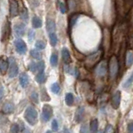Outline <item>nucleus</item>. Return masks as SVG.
Returning <instances> with one entry per match:
<instances>
[{
  "label": "nucleus",
  "mask_w": 133,
  "mask_h": 133,
  "mask_svg": "<svg viewBox=\"0 0 133 133\" xmlns=\"http://www.w3.org/2000/svg\"><path fill=\"white\" fill-rule=\"evenodd\" d=\"M102 56V51L99 50V51L96 52L92 54H91L88 57H87L86 60H85V66L87 68H92L94 66L98 64L99 61L101 60Z\"/></svg>",
  "instance_id": "f257e3e1"
},
{
  "label": "nucleus",
  "mask_w": 133,
  "mask_h": 133,
  "mask_svg": "<svg viewBox=\"0 0 133 133\" xmlns=\"http://www.w3.org/2000/svg\"><path fill=\"white\" fill-rule=\"evenodd\" d=\"M24 118L27 121L28 124L31 126H34L37 122V118H38V115H37V111L36 109L32 107H28L26 111L24 112Z\"/></svg>",
  "instance_id": "f03ea898"
},
{
  "label": "nucleus",
  "mask_w": 133,
  "mask_h": 133,
  "mask_svg": "<svg viewBox=\"0 0 133 133\" xmlns=\"http://www.w3.org/2000/svg\"><path fill=\"white\" fill-rule=\"evenodd\" d=\"M108 69H109V75L111 78H116L119 72V63L116 56H111L109 62H108Z\"/></svg>",
  "instance_id": "7ed1b4c3"
},
{
  "label": "nucleus",
  "mask_w": 133,
  "mask_h": 133,
  "mask_svg": "<svg viewBox=\"0 0 133 133\" xmlns=\"http://www.w3.org/2000/svg\"><path fill=\"white\" fill-rule=\"evenodd\" d=\"M107 62L106 61H102L97 64L95 68V73L99 77H105L107 74Z\"/></svg>",
  "instance_id": "20e7f679"
},
{
  "label": "nucleus",
  "mask_w": 133,
  "mask_h": 133,
  "mask_svg": "<svg viewBox=\"0 0 133 133\" xmlns=\"http://www.w3.org/2000/svg\"><path fill=\"white\" fill-rule=\"evenodd\" d=\"M52 115V107L48 105V104H45L43 107V111H42V120L43 122H47L51 119Z\"/></svg>",
  "instance_id": "39448f33"
},
{
  "label": "nucleus",
  "mask_w": 133,
  "mask_h": 133,
  "mask_svg": "<svg viewBox=\"0 0 133 133\" xmlns=\"http://www.w3.org/2000/svg\"><path fill=\"white\" fill-rule=\"evenodd\" d=\"M18 73V66L17 64V62L14 57L9 58V72H8V75L9 77L14 78L15 77Z\"/></svg>",
  "instance_id": "423d86ee"
},
{
  "label": "nucleus",
  "mask_w": 133,
  "mask_h": 133,
  "mask_svg": "<svg viewBox=\"0 0 133 133\" xmlns=\"http://www.w3.org/2000/svg\"><path fill=\"white\" fill-rule=\"evenodd\" d=\"M14 46L16 48V51L21 55L26 53L27 52V45L22 39H17L14 42Z\"/></svg>",
  "instance_id": "0eeeda50"
},
{
  "label": "nucleus",
  "mask_w": 133,
  "mask_h": 133,
  "mask_svg": "<svg viewBox=\"0 0 133 133\" xmlns=\"http://www.w3.org/2000/svg\"><path fill=\"white\" fill-rule=\"evenodd\" d=\"M122 93L120 91H116L113 94L111 97V105L113 107L114 109H118L120 103H121V98H122Z\"/></svg>",
  "instance_id": "6e6552de"
},
{
  "label": "nucleus",
  "mask_w": 133,
  "mask_h": 133,
  "mask_svg": "<svg viewBox=\"0 0 133 133\" xmlns=\"http://www.w3.org/2000/svg\"><path fill=\"white\" fill-rule=\"evenodd\" d=\"M9 12L12 18L18 14V5L15 0H9Z\"/></svg>",
  "instance_id": "1a4fd4ad"
},
{
  "label": "nucleus",
  "mask_w": 133,
  "mask_h": 133,
  "mask_svg": "<svg viewBox=\"0 0 133 133\" xmlns=\"http://www.w3.org/2000/svg\"><path fill=\"white\" fill-rule=\"evenodd\" d=\"M25 30H26V27H25L24 23H17L14 27V31L18 37L23 36L25 33Z\"/></svg>",
  "instance_id": "9d476101"
},
{
  "label": "nucleus",
  "mask_w": 133,
  "mask_h": 133,
  "mask_svg": "<svg viewBox=\"0 0 133 133\" xmlns=\"http://www.w3.org/2000/svg\"><path fill=\"white\" fill-rule=\"evenodd\" d=\"M14 108H15L14 104L12 102H6L3 106L2 111L4 114H10V113H12V112H14Z\"/></svg>",
  "instance_id": "9b49d317"
},
{
  "label": "nucleus",
  "mask_w": 133,
  "mask_h": 133,
  "mask_svg": "<svg viewBox=\"0 0 133 133\" xmlns=\"http://www.w3.org/2000/svg\"><path fill=\"white\" fill-rule=\"evenodd\" d=\"M46 28H47V31L51 33V32H55L56 30V23L54 22V20L51 18L47 19V23H46Z\"/></svg>",
  "instance_id": "f8f14e48"
},
{
  "label": "nucleus",
  "mask_w": 133,
  "mask_h": 133,
  "mask_svg": "<svg viewBox=\"0 0 133 133\" xmlns=\"http://www.w3.org/2000/svg\"><path fill=\"white\" fill-rule=\"evenodd\" d=\"M19 82H20V85L22 86V87L25 88L27 87L28 83H29V78L27 73H22L19 76Z\"/></svg>",
  "instance_id": "ddd939ff"
},
{
  "label": "nucleus",
  "mask_w": 133,
  "mask_h": 133,
  "mask_svg": "<svg viewBox=\"0 0 133 133\" xmlns=\"http://www.w3.org/2000/svg\"><path fill=\"white\" fill-rule=\"evenodd\" d=\"M126 66L127 68L133 64V51L132 50H127L126 52Z\"/></svg>",
  "instance_id": "4468645a"
},
{
  "label": "nucleus",
  "mask_w": 133,
  "mask_h": 133,
  "mask_svg": "<svg viewBox=\"0 0 133 133\" xmlns=\"http://www.w3.org/2000/svg\"><path fill=\"white\" fill-rule=\"evenodd\" d=\"M8 37H9V23H6L3 25V30H2V41L5 42Z\"/></svg>",
  "instance_id": "2eb2a0df"
},
{
  "label": "nucleus",
  "mask_w": 133,
  "mask_h": 133,
  "mask_svg": "<svg viewBox=\"0 0 133 133\" xmlns=\"http://www.w3.org/2000/svg\"><path fill=\"white\" fill-rule=\"evenodd\" d=\"M84 112L85 110L82 107H78V109L76 111V114H75V121H76V122H80L82 120L83 116H84Z\"/></svg>",
  "instance_id": "dca6fc26"
},
{
  "label": "nucleus",
  "mask_w": 133,
  "mask_h": 133,
  "mask_svg": "<svg viewBox=\"0 0 133 133\" xmlns=\"http://www.w3.org/2000/svg\"><path fill=\"white\" fill-rule=\"evenodd\" d=\"M8 68V62L3 57H0V72L4 75Z\"/></svg>",
  "instance_id": "f3484780"
},
{
  "label": "nucleus",
  "mask_w": 133,
  "mask_h": 133,
  "mask_svg": "<svg viewBox=\"0 0 133 133\" xmlns=\"http://www.w3.org/2000/svg\"><path fill=\"white\" fill-rule=\"evenodd\" d=\"M62 57L65 63H69L71 61V55L68 49L66 48H63L62 49Z\"/></svg>",
  "instance_id": "a211bd4d"
},
{
  "label": "nucleus",
  "mask_w": 133,
  "mask_h": 133,
  "mask_svg": "<svg viewBox=\"0 0 133 133\" xmlns=\"http://www.w3.org/2000/svg\"><path fill=\"white\" fill-rule=\"evenodd\" d=\"M65 71H66V73H68V74H71V75H73V76L75 77H78V75H79V72H78V70L77 68H72V66H71L69 65H66L65 66V68H64Z\"/></svg>",
  "instance_id": "6ab92c4d"
},
{
  "label": "nucleus",
  "mask_w": 133,
  "mask_h": 133,
  "mask_svg": "<svg viewBox=\"0 0 133 133\" xmlns=\"http://www.w3.org/2000/svg\"><path fill=\"white\" fill-rule=\"evenodd\" d=\"M32 27L34 28H40L42 26H43V22L40 18L38 17H33L32 20Z\"/></svg>",
  "instance_id": "aec40b11"
},
{
  "label": "nucleus",
  "mask_w": 133,
  "mask_h": 133,
  "mask_svg": "<svg viewBox=\"0 0 133 133\" xmlns=\"http://www.w3.org/2000/svg\"><path fill=\"white\" fill-rule=\"evenodd\" d=\"M98 129V121L97 119H92L90 122V131L91 133H97Z\"/></svg>",
  "instance_id": "412c9836"
},
{
  "label": "nucleus",
  "mask_w": 133,
  "mask_h": 133,
  "mask_svg": "<svg viewBox=\"0 0 133 133\" xmlns=\"http://www.w3.org/2000/svg\"><path fill=\"white\" fill-rule=\"evenodd\" d=\"M65 102L66 104L68 106L71 107L73 105V102H74V97L72 93H66V97H65Z\"/></svg>",
  "instance_id": "4be33fe9"
},
{
  "label": "nucleus",
  "mask_w": 133,
  "mask_h": 133,
  "mask_svg": "<svg viewBox=\"0 0 133 133\" xmlns=\"http://www.w3.org/2000/svg\"><path fill=\"white\" fill-rule=\"evenodd\" d=\"M49 39H50V43L52 46V47H55L57 43V37L56 35L55 32H51L49 33Z\"/></svg>",
  "instance_id": "5701e85b"
},
{
  "label": "nucleus",
  "mask_w": 133,
  "mask_h": 133,
  "mask_svg": "<svg viewBox=\"0 0 133 133\" xmlns=\"http://www.w3.org/2000/svg\"><path fill=\"white\" fill-rule=\"evenodd\" d=\"M132 84H133V72L131 74V76L125 81V82L122 84V87H123V88L127 89V88H129Z\"/></svg>",
  "instance_id": "b1692460"
},
{
  "label": "nucleus",
  "mask_w": 133,
  "mask_h": 133,
  "mask_svg": "<svg viewBox=\"0 0 133 133\" xmlns=\"http://www.w3.org/2000/svg\"><path fill=\"white\" fill-rule=\"evenodd\" d=\"M109 32L108 30H106L105 31V33H104V46H105V48L106 49H108L110 46V36H109Z\"/></svg>",
  "instance_id": "393cba45"
},
{
  "label": "nucleus",
  "mask_w": 133,
  "mask_h": 133,
  "mask_svg": "<svg viewBox=\"0 0 133 133\" xmlns=\"http://www.w3.org/2000/svg\"><path fill=\"white\" fill-rule=\"evenodd\" d=\"M35 80L37 83H39V84H43L46 82V75L44 72L43 73H39L37 74L36 77H35Z\"/></svg>",
  "instance_id": "a878e982"
},
{
  "label": "nucleus",
  "mask_w": 133,
  "mask_h": 133,
  "mask_svg": "<svg viewBox=\"0 0 133 133\" xmlns=\"http://www.w3.org/2000/svg\"><path fill=\"white\" fill-rule=\"evenodd\" d=\"M44 68H45V63L43 61H40L37 63V71L39 73H43L44 72Z\"/></svg>",
  "instance_id": "bb28decb"
},
{
  "label": "nucleus",
  "mask_w": 133,
  "mask_h": 133,
  "mask_svg": "<svg viewBox=\"0 0 133 133\" xmlns=\"http://www.w3.org/2000/svg\"><path fill=\"white\" fill-rule=\"evenodd\" d=\"M51 91H52L53 93H55V94H58L60 92V91H61V87H60V85L58 84V83L55 82V83H53V84L51 86Z\"/></svg>",
  "instance_id": "cd10ccee"
},
{
  "label": "nucleus",
  "mask_w": 133,
  "mask_h": 133,
  "mask_svg": "<svg viewBox=\"0 0 133 133\" xmlns=\"http://www.w3.org/2000/svg\"><path fill=\"white\" fill-rule=\"evenodd\" d=\"M35 47L38 50H43L46 48V43L43 40H37L35 43Z\"/></svg>",
  "instance_id": "c85d7f7f"
},
{
  "label": "nucleus",
  "mask_w": 133,
  "mask_h": 133,
  "mask_svg": "<svg viewBox=\"0 0 133 133\" xmlns=\"http://www.w3.org/2000/svg\"><path fill=\"white\" fill-rule=\"evenodd\" d=\"M57 55L56 53H52L51 55V57H50V63H51L52 66H56L57 64Z\"/></svg>",
  "instance_id": "c756f323"
},
{
  "label": "nucleus",
  "mask_w": 133,
  "mask_h": 133,
  "mask_svg": "<svg viewBox=\"0 0 133 133\" xmlns=\"http://www.w3.org/2000/svg\"><path fill=\"white\" fill-rule=\"evenodd\" d=\"M41 96H42V101L46 102V101H49L50 100V97H48L47 91H46V90L44 88L41 89Z\"/></svg>",
  "instance_id": "7c9ffc66"
},
{
  "label": "nucleus",
  "mask_w": 133,
  "mask_h": 133,
  "mask_svg": "<svg viewBox=\"0 0 133 133\" xmlns=\"http://www.w3.org/2000/svg\"><path fill=\"white\" fill-rule=\"evenodd\" d=\"M30 54L33 58H35V59H41L42 58L41 53L37 51V50H35V49L32 50V51L30 52Z\"/></svg>",
  "instance_id": "2f4dec72"
},
{
  "label": "nucleus",
  "mask_w": 133,
  "mask_h": 133,
  "mask_svg": "<svg viewBox=\"0 0 133 133\" xmlns=\"http://www.w3.org/2000/svg\"><path fill=\"white\" fill-rule=\"evenodd\" d=\"M19 131V126L18 124L14 123L11 125L10 127V133H18Z\"/></svg>",
  "instance_id": "473e14b6"
},
{
  "label": "nucleus",
  "mask_w": 133,
  "mask_h": 133,
  "mask_svg": "<svg viewBox=\"0 0 133 133\" xmlns=\"http://www.w3.org/2000/svg\"><path fill=\"white\" fill-rule=\"evenodd\" d=\"M30 98L34 103H36V104L38 103V94H37V92H35V91H33V92L31 93Z\"/></svg>",
  "instance_id": "72a5a7b5"
},
{
  "label": "nucleus",
  "mask_w": 133,
  "mask_h": 133,
  "mask_svg": "<svg viewBox=\"0 0 133 133\" xmlns=\"http://www.w3.org/2000/svg\"><path fill=\"white\" fill-rule=\"evenodd\" d=\"M20 17H21V18H22L23 21L27 22V21L28 20V14L27 9H23L22 11V12L20 14Z\"/></svg>",
  "instance_id": "f704fd0d"
},
{
  "label": "nucleus",
  "mask_w": 133,
  "mask_h": 133,
  "mask_svg": "<svg viewBox=\"0 0 133 133\" xmlns=\"http://www.w3.org/2000/svg\"><path fill=\"white\" fill-rule=\"evenodd\" d=\"M104 133H115V129L111 124H108V125H107V127L105 128V131H104Z\"/></svg>",
  "instance_id": "c9c22d12"
},
{
  "label": "nucleus",
  "mask_w": 133,
  "mask_h": 133,
  "mask_svg": "<svg viewBox=\"0 0 133 133\" xmlns=\"http://www.w3.org/2000/svg\"><path fill=\"white\" fill-rule=\"evenodd\" d=\"M58 7H59V9L61 11L62 14H65L66 11V5L64 3H62L61 1H59L58 3Z\"/></svg>",
  "instance_id": "e433bc0d"
},
{
  "label": "nucleus",
  "mask_w": 133,
  "mask_h": 133,
  "mask_svg": "<svg viewBox=\"0 0 133 133\" xmlns=\"http://www.w3.org/2000/svg\"><path fill=\"white\" fill-rule=\"evenodd\" d=\"M28 68L32 72H34L35 71L37 70V64L35 63L34 62H31L30 63H29V65H28Z\"/></svg>",
  "instance_id": "4c0bfd02"
},
{
  "label": "nucleus",
  "mask_w": 133,
  "mask_h": 133,
  "mask_svg": "<svg viewBox=\"0 0 133 133\" xmlns=\"http://www.w3.org/2000/svg\"><path fill=\"white\" fill-rule=\"evenodd\" d=\"M77 18H78V15H73L72 18H71V19H70V23H69V25H70V27L72 28L73 25L76 23V22H77Z\"/></svg>",
  "instance_id": "58836bf2"
},
{
  "label": "nucleus",
  "mask_w": 133,
  "mask_h": 133,
  "mask_svg": "<svg viewBox=\"0 0 133 133\" xmlns=\"http://www.w3.org/2000/svg\"><path fill=\"white\" fill-rule=\"evenodd\" d=\"M79 133H89L88 131V127H87V124H83L82 125L81 129H80V132Z\"/></svg>",
  "instance_id": "ea45409f"
},
{
  "label": "nucleus",
  "mask_w": 133,
  "mask_h": 133,
  "mask_svg": "<svg viewBox=\"0 0 133 133\" xmlns=\"http://www.w3.org/2000/svg\"><path fill=\"white\" fill-rule=\"evenodd\" d=\"M51 127H52V129L54 131H57L58 130V123L57 122V120H53L52 121V124H51Z\"/></svg>",
  "instance_id": "a19ab883"
},
{
  "label": "nucleus",
  "mask_w": 133,
  "mask_h": 133,
  "mask_svg": "<svg viewBox=\"0 0 133 133\" xmlns=\"http://www.w3.org/2000/svg\"><path fill=\"white\" fill-rule=\"evenodd\" d=\"M28 37V40L30 41V42H32L33 39H34V37H35V32H34V31H33V30H29Z\"/></svg>",
  "instance_id": "79ce46f5"
},
{
  "label": "nucleus",
  "mask_w": 133,
  "mask_h": 133,
  "mask_svg": "<svg viewBox=\"0 0 133 133\" xmlns=\"http://www.w3.org/2000/svg\"><path fill=\"white\" fill-rule=\"evenodd\" d=\"M68 5H69L70 10H72L75 8V6H76V3H75L74 0H68Z\"/></svg>",
  "instance_id": "37998d69"
},
{
  "label": "nucleus",
  "mask_w": 133,
  "mask_h": 133,
  "mask_svg": "<svg viewBox=\"0 0 133 133\" xmlns=\"http://www.w3.org/2000/svg\"><path fill=\"white\" fill-rule=\"evenodd\" d=\"M127 131L130 133H133V122H129L127 125Z\"/></svg>",
  "instance_id": "c03bdc74"
},
{
  "label": "nucleus",
  "mask_w": 133,
  "mask_h": 133,
  "mask_svg": "<svg viewBox=\"0 0 133 133\" xmlns=\"http://www.w3.org/2000/svg\"><path fill=\"white\" fill-rule=\"evenodd\" d=\"M3 94H4V90H3V87L2 86H0V99H1L3 97Z\"/></svg>",
  "instance_id": "a18cd8bd"
},
{
  "label": "nucleus",
  "mask_w": 133,
  "mask_h": 133,
  "mask_svg": "<svg viewBox=\"0 0 133 133\" xmlns=\"http://www.w3.org/2000/svg\"><path fill=\"white\" fill-rule=\"evenodd\" d=\"M46 133H52V132H51V131H47V132H46Z\"/></svg>",
  "instance_id": "49530a36"
},
{
  "label": "nucleus",
  "mask_w": 133,
  "mask_h": 133,
  "mask_svg": "<svg viewBox=\"0 0 133 133\" xmlns=\"http://www.w3.org/2000/svg\"><path fill=\"white\" fill-rule=\"evenodd\" d=\"M97 133H102V131H99V132H97Z\"/></svg>",
  "instance_id": "de8ad7c7"
}]
</instances>
